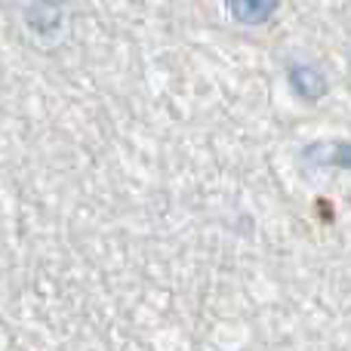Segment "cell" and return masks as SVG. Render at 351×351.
I'll list each match as a JSON object with an SVG mask.
<instances>
[{"label": "cell", "instance_id": "3957f363", "mask_svg": "<svg viewBox=\"0 0 351 351\" xmlns=\"http://www.w3.org/2000/svg\"><path fill=\"white\" fill-rule=\"evenodd\" d=\"M299 158L311 167H339L351 170V142L348 139H317L299 152Z\"/></svg>", "mask_w": 351, "mask_h": 351}, {"label": "cell", "instance_id": "6da1fadb", "mask_svg": "<svg viewBox=\"0 0 351 351\" xmlns=\"http://www.w3.org/2000/svg\"><path fill=\"white\" fill-rule=\"evenodd\" d=\"M25 25L34 37L53 40L65 25V0H31L25 6Z\"/></svg>", "mask_w": 351, "mask_h": 351}, {"label": "cell", "instance_id": "7a4b0ae2", "mask_svg": "<svg viewBox=\"0 0 351 351\" xmlns=\"http://www.w3.org/2000/svg\"><path fill=\"white\" fill-rule=\"evenodd\" d=\"M287 84L302 102H321L330 93V77L317 65H308V62H293L287 68Z\"/></svg>", "mask_w": 351, "mask_h": 351}, {"label": "cell", "instance_id": "277c9868", "mask_svg": "<svg viewBox=\"0 0 351 351\" xmlns=\"http://www.w3.org/2000/svg\"><path fill=\"white\" fill-rule=\"evenodd\" d=\"M284 0H225V10L237 25L247 28H259V25L271 22L274 12L280 10Z\"/></svg>", "mask_w": 351, "mask_h": 351}]
</instances>
